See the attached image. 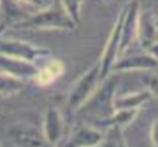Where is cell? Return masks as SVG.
<instances>
[{
    "label": "cell",
    "mask_w": 158,
    "mask_h": 147,
    "mask_svg": "<svg viewBox=\"0 0 158 147\" xmlns=\"http://www.w3.org/2000/svg\"><path fill=\"white\" fill-rule=\"evenodd\" d=\"M17 29H34V30H62V32H73L77 29V25L73 22V18L66 14L62 5L54 2L46 9H39L20 22Z\"/></svg>",
    "instance_id": "1"
},
{
    "label": "cell",
    "mask_w": 158,
    "mask_h": 147,
    "mask_svg": "<svg viewBox=\"0 0 158 147\" xmlns=\"http://www.w3.org/2000/svg\"><path fill=\"white\" fill-rule=\"evenodd\" d=\"M101 84V75H99V67L94 64L93 67H89L81 77L73 84V87L69 89L66 95V110L69 114H74L82 107L91 95L96 92L98 85Z\"/></svg>",
    "instance_id": "2"
},
{
    "label": "cell",
    "mask_w": 158,
    "mask_h": 147,
    "mask_svg": "<svg viewBox=\"0 0 158 147\" xmlns=\"http://www.w3.org/2000/svg\"><path fill=\"white\" fill-rule=\"evenodd\" d=\"M136 42L141 45L145 52L156 55L158 48V22L156 14L153 9H141L138 10L136 18Z\"/></svg>",
    "instance_id": "3"
},
{
    "label": "cell",
    "mask_w": 158,
    "mask_h": 147,
    "mask_svg": "<svg viewBox=\"0 0 158 147\" xmlns=\"http://www.w3.org/2000/svg\"><path fill=\"white\" fill-rule=\"evenodd\" d=\"M0 54L25 60V62L37 64L39 60L49 57L51 50L42 47V45H35L20 39H0Z\"/></svg>",
    "instance_id": "4"
},
{
    "label": "cell",
    "mask_w": 158,
    "mask_h": 147,
    "mask_svg": "<svg viewBox=\"0 0 158 147\" xmlns=\"http://www.w3.org/2000/svg\"><path fill=\"white\" fill-rule=\"evenodd\" d=\"M123 14L125 10H119L118 18H116L114 25H113L110 37H108L106 44H104L103 48V54H101L99 60H98V67H99V75H101V80L106 79L108 75L111 74V67L114 64V60L118 59L119 55V33H121V22H123Z\"/></svg>",
    "instance_id": "5"
},
{
    "label": "cell",
    "mask_w": 158,
    "mask_h": 147,
    "mask_svg": "<svg viewBox=\"0 0 158 147\" xmlns=\"http://www.w3.org/2000/svg\"><path fill=\"white\" fill-rule=\"evenodd\" d=\"M123 22H121V33H119V55L128 52V48L136 42V18L140 10L138 0H128L123 5ZM118 55V57H119Z\"/></svg>",
    "instance_id": "6"
},
{
    "label": "cell",
    "mask_w": 158,
    "mask_h": 147,
    "mask_svg": "<svg viewBox=\"0 0 158 147\" xmlns=\"http://www.w3.org/2000/svg\"><path fill=\"white\" fill-rule=\"evenodd\" d=\"M40 132H42L44 139L54 147H59V144L62 142L64 135H66V119L56 105H51L46 109Z\"/></svg>",
    "instance_id": "7"
},
{
    "label": "cell",
    "mask_w": 158,
    "mask_h": 147,
    "mask_svg": "<svg viewBox=\"0 0 158 147\" xmlns=\"http://www.w3.org/2000/svg\"><path fill=\"white\" fill-rule=\"evenodd\" d=\"M34 12V7L19 0H0V32L7 29H17Z\"/></svg>",
    "instance_id": "8"
},
{
    "label": "cell",
    "mask_w": 158,
    "mask_h": 147,
    "mask_svg": "<svg viewBox=\"0 0 158 147\" xmlns=\"http://www.w3.org/2000/svg\"><path fill=\"white\" fill-rule=\"evenodd\" d=\"M156 55H152L148 52L145 54H135L128 55L126 52L119 55L114 60L111 67V72L119 74V72H148V70L156 69Z\"/></svg>",
    "instance_id": "9"
},
{
    "label": "cell",
    "mask_w": 158,
    "mask_h": 147,
    "mask_svg": "<svg viewBox=\"0 0 158 147\" xmlns=\"http://www.w3.org/2000/svg\"><path fill=\"white\" fill-rule=\"evenodd\" d=\"M103 139V129L81 124L67 137L62 139L59 147H94Z\"/></svg>",
    "instance_id": "10"
},
{
    "label": "cell",
    "mask_w": 158,
    "mask_h": 147,
    "mask_svg": "<svg viewBox=\"0 0 158 147\" xmlns=\"http://www.w3.org/2000/svg\"><path fill=\"white\" fill-rule=\"evenodd\" d=\"M12 142L17 147H54L44 139L40 130L29 124H17L9 130Z\"/></svg>",
    "instance_id": "11"
},
{
    "label": "cell",
    "mask_w": 158,
    "mask_h": 147,
    "mask_svg": "<svg viewBox=\"0 0 158 147\" xmlns=\"http://www.w3.org/2000/svg\"><path fill=\"white\" fill-rule=\"evenodd\" d=\"M35 70H37L35 64L0 54V72L19 77V79H22V80H27V79H32V75L35 74Z\"/></svg>",
    "instance_id": "12"
},
{
    "label": "cell",
    "mask_w": 158,
    "mask_h": 147,
    "mask_svg": "<svg viewBox=\"0 0 158 147\" xmlns=\"http://www.w3.org/2000/svg\"><path fill=\"white\" fill-rule=\"evenodd\" d=\"M64 70H66V64L61 59H51L42 67H37L35 74L32 75V80L39 87H47V85L54 84L64 74Z\"/></svg>",
    "instance_id": "13"
},
{
    "label": "cell",
    "mask_w": 158,
    "mask_h": 147,
    "mask_svg": "<svg viewBox=\"0 0 158 147\" xmlns=\"http://www.w3.org/2000/svg\"><path fill=\"white\" fill-rule=\"evenodd\" d=\"M150 99H153V94L148 92L146 89H143V90H136V92L113 95L111 105H113V110H123V109H138L140 110Z\"/></svg>",
    "instance_id": "14"
},
{
    "label": "cell",
    "mask_w": 158,
    "mask_h": 147,
    "mask_svg": "<svg viewBox=\"0 0 158 147\" xmlns=\"http://www.w3.org/2000/svg\"><path fill=\"white\" fill-rule=\"evenodd\" d=\"M138 109H123V110H113L106 117L98 119V126H103L104 129L106 127H119V129L125 130L138 115Z\"/></svg>",
    "instance_id": "15"
},
{
    "label": "cell",
    "mask_w": 158,
    "mask_h": 147,
    "mask_svg": "<svg viewBox=\"0 0 158 147\" xmlns=\"http://www.w3.org/2000/svg\"><path fill=\"white\" fill-rule=\"evenodd\" d=\"M25 89V80L0 72V97H12Z\"/></svg>",
    "instance_id": "16"
},
{
    "label": "cell",
    "mask_w": 158,
    "mask_h": 147,
    "mask_svg": "<svg viewBox=\"0 0 158 147\" xmlns=\"http://www.w3.org/2000/svg\"><path fill=\"white\" fill-rule=\"evenodd\" d=\"M94 147H128L123 129H119V127H106L103 130L101 142Z\"/></svg>",
    "instance_id": "17"
},
{
    "label": "cell",
    "mask_w": 158,
    "mask_h": 147,
    "mask_svg": "<svg viewBox=\"0 0 158 147\" xmlns=\"http://www.w3.org/2000/svg\"><path fill=\"white\" fill-rule=\"evenodd\" d=\"M59 3H61L62 9L66 10V14L73 18L74 24L79 25V20H81V5H82V0H59Z\"/></svg>",
    "instance_id": "18"
},
{
    "label": "cell",
    "mask_w": 158,
    "mask_h": 147,
    "mask_svg": "<svg viewBox=\"0 0 158 147\" xmlns=\"http://www.w3.org/2000/svg\"><path fill=\"white\" fill-rule=\"evenodd\" d=\"M143 82H145V85H146V90L148 92H152L153 94V97L156 95V74H155V70H148L145 75V79H143Z\"/></svg>",
    "instance_id": "19"
},
{
    "label": "cell",
    "mask_w": 158,
    "mask_h": 147,
    "mask_svg": "<svg viewBox=\"0 0 158 147\" xmlns=\"http://www.w3.org/2000/svg\"><path fill=\"white\" fill-rule=\"evenodd\" d=\"M156 130H158V122H156V119H155L152 122V126H150V132H148V144L152 145V147H158Z\"/></svg>",
    "instance_id": "20"
},
{
    "label": "cell",
    "mask_w": 158,
    "mask_h": 147,
    "mask_svg": "<svg viewBox=\"0 0 158 147\" xmlns=\"http://www.w3.org/2000/svg\"><path fill=\"white\" fill-rule=\"evenodd\" d=\"M19 2H22V3H25V5H31V7H40V5H44V0H19Z\"/></svg>",
    "instance_id": "21"
},
{
    "label": "cell",
    "mask_w": 158,
    "mask_h": 147,
    "mask_svg": "<svg viewBox=\"0 0 158 147\" xmlns=\"http://www.w3.org/2000/svg\"><path fill=\"white\" fill-rule=\"evenodd\" d=\"M104 2H111V0H104Z\"/></svg>",
    "instance_id": "22"
},
{
    "label": "cell",
    "mask_w": 158,
    "mask_h": 147,
    "mask_svg": "<svg viewBox=\"0 0 158 147\" xmlns=\"http://www.w3.org/2000/svg\"><path fill=\"white\" fill-rule=\"evenodd\" d=\"M0 147H2V144H0Z\"/></svg>",
    "instance_id": "23"
}]
</instances>
